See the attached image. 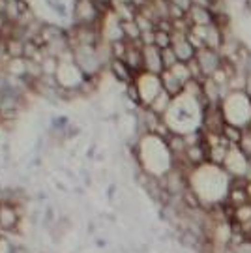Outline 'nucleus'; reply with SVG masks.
I'll use <instances>...</instances> for the list:
<instances>
[{
	"mask_svg": "<svg viewBox=\"0 0 251 253\" xmlns=\"http://www.w3.org/2000/svg\"><path fill=\"white\" fill-rule=\"evenodd\" d=\"M246 191H248V195H250V201H251V182L246 184Z\"/></svg>",
	"mask_w": 251,
	"mask_h": 253,
	"instance_id": "5",
	"label": "nucleus"
},
{
	"mask_svg": "<svg viewBox=\"0 0 251 253\" xmlns=\"http://www.w3.org/2000/svg\"><path fill=\"white\" fill-rule=\"evenodd\" d=\"M180 60L178 56H176V53H174V49H172V45L169 47V49H163L162 51V64H163V70H170L172 66H176Z\"/></svg>",
	"mask_w": 251,
	"mask_h": 253,
	"instance_id": "4",
	"label": "nucleus"
},
{
	"mask_svg": "<svg viewBox=\"0 0 251 253\" xmlns=\"http://www.w3.org/2000/svg\"><path fill=\"white\" fill-rule=\"evenodd\" d=\"M169 72L172 73V75H174V77H176L182 84H186L188 81H191V79H193V77H191V73H189V68H188V64H186V62H178L176 66H172Z\"/></svg>",
	"mask_w": 251,
	"mask_h": 253,
	"instance_id": "2",
	"label": "nucleus"
},
{
	"mask_svg": "<svg viewBox=\"0 0 251 253\" xmlns=\"http://www.w3.org/2000/svg\"><path fill=\"white\" fill-rule=\"evenodd\" d=\"M195 58H197L199 66L203 70V75L205 77H212L223 64V56L219 51H214V49H208V47H203L195 53Z\"/></svg>",
	"mask_w": 251,
	"mask_h": 253,
	"instance_id": "1",
	"label": "nucleus"
},
{
	"mask_svg": "<svg viewBox=\"0 0 251 253\" xmlns=\"http://www.w3.org/2000/svg\"><path fill=\"white\" fill-rule=\"evenodd\" d=\"M111 70H113V73L117 75V79H120V81H127V79H129V66H127L124 60L115 58V60L111 62Z\"/></svg>",
	"mask_w": 251,
	"mask_h": 253,
	"instance_id": "3",
	"label": "nucleus"
}]
</instances>
